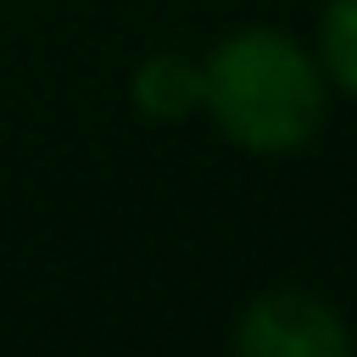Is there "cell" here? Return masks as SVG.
Returning <instances> with one entry per match:
<instances>
[{"label": "cell", "instance_id": "7a4b0ae2", "mask_svg": "<svg viewBox=\"0 0 357 357\" xmlns=\"http://www.w3.org/2000/svg\"><path fill=\"white\" fill-rule=\"evenodd\" d=\"M229 346L240 357H346L351 351V329L324 296L268 290L240 312Z\"/></svg>", "mask_w": 357, "mask_h": 357}, {"label": "cell", "instance_id": "6da1fadb", "mask_svg": "<svg viewBox=\"0 0 357 357\" xmlns=\"http://www.w3.org/2000/svg\"><path fill=\"white\" fill-rule=\"evenodd\" d=\"M329 106V78L312 61L307 45H296L279 28H240L218 39L201 61V112L212 128L251 151V156H284L301 151Z\"/></svg>", "mask_w": 357, "mask_h": 357}, {"label": "cell", "instance_id": "3957f363", "mask_svg": "<svg viewBox=\"0 0 357 357\" xmlns=\"http://www.w3.org/2000/svg\"><path fill=\"white\" fill-rule=\"evenodd\" d=\"M128 95L151 123H178V117L201 112V61H184V56L162 50V56L139 61Z\"/></svg>", "mask_w": 357, "mask_h": 357}, {"label": "cell", "instance_id": "277c9868", "mask_svg": "<svg viewBox=\"0 0 357 357\" xmlns=\"http://www.w3.org/2000/svg\"><path fill=\"white\" fill-rule=\"evenodd\" d=\"M318 67L335 89L357 100V0H329L318 22Z\"/></svg>", "mask_w": 357, "mask_h": 357}]
</instances>
